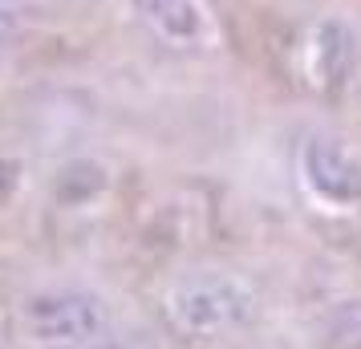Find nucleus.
Listing matches in <instances>:
<instances>
[{
  "label": "nucleus",
  "instance_id": "obj_1",
  "mask_svg": "<svg viewBox=\"0 0 361 349\" xmlns=\"http://www.w3.org/2000/svg\"><path fill=\"white\" fill-rule=\"evenodd\" d=\"M163 313L171 329L183 337H224V333L244 329L256 313V297L240 276L228 272H203L187 276L163 297Z\"/></svg>",
  "mask_w": 361,
  "mask_h": 349
},
{
  "label": "nucleus",
  "instance_id": "obj_2",
  "mask_svg": "<svg viewBox=\"0 0 361 349\" xmlns=\"http://www.w3.org/2000/svg\"><path fill=\"white\" fill-rule=\"evenodd\" d=\"M106 305L82 288H45L20 300V337L37 349H85L106 333Z\"/></svg>",
  "mask_w": 361,
  "mask_h": 349
},
{
  "label": "nucleus",
  "instance_id": "obj_3",
  "mask_svg": "<svg viewBox=\"0 0 361 349\" xmlns=\"http://www.w3.org/2000/svg\"><path fill=\"white\" fill-rule=\"evenodd\" d=\"M300 175L312 195L329 207L361 203V159L341 138H309L300 150Z\"/></svg>",
  "mask_w": 361,
  "mask_h": 349
},
{
  "label": "nucleus",
  "instance_id": "obj_4",
  "mask_svg": "<svg viewBox=\"0 0 361 349\" xmlns=\"http://www.w3.org/2000/svg\"><path fill=\"white\" fill-rule=\"evenodd\" d=\"M130 4L150 33L166 45H175V49L199 45L212 29L203 0H130Z\"/></svg>",
  "mask_w": 361,
  "mask_h": 349
},
{
  "label": "nucleus",
  "instance_id": "obj_5",
  "mask_svg": "<svg viewBox=\"0 0 361 349\" xmlns=\"http://www.w3.org/2000/svg\"><path fill=\"white\" fill-rule=\"evenodd\" d=\"M357 66V37L345 20H321L312 33V78L325 90H341Z\"/></svg>",
  "mask_w": 361,
  "mask_h": 349
},
{
  "label": "nucleus",
  "instance_id": "obj_6",
  "mask_svg": "<svg viewBox=\"0 0 361 349\" xmlns=\"http://www.w3.org/2000/svg\"><path fill=\"white\" fill-rule=\"evenodd\" d=\"M102 187H106V171H102L98 163H73V166L61 171L57 191H61V200H66L69 207H82V203H90L98 195Z\"/></svg>",
  "mask_w": 361,
  "mask_h": 349
},
{
  "label": "nucleus",
  "instance_id": "obj_7",
  "mask_svg": "<svg viewBox=\"0 0 361 349\" xmlns=\"http://www.w3.org/2000/svg\"><path fill=\"white\" fill-rule=\"evenodd\" d=\"M325 337L333 349H361V297L341 300L325 321Z\"/></svg>",
  "mask_w": 361,
  "mask_h": 349
},
{
  "label": "nucleus",
  "instance_id": "obj_8",
  "mask_svg": "<svg viewBox=\"0 0 361 349\" xmlns=\"http://www.w3.org/2000/svg\"><path fill=\"white\" fill-rule=\"evenodd\" d=\"M17 29H20V17L13 4H0V61L8 57L13 41H17Z\"/></svg>",
  "mask_w": 361,
  "mask_h": 349
},
{
  "label": "nucleus",
  "instance_id": "obj_9",
  "mask_svg": "<svg viewBox=\"0 0 361 349\" xmlns=\"http://www.w3.org/2000/svg\"><path fill=\"white\" fill-rule=\"evenodd\" d=\"M85 349H138V345H130V341H94V345H85Z\"/></svg>",
  "mask_w": 361,
  "mask_h": 349
}]
</instances>
